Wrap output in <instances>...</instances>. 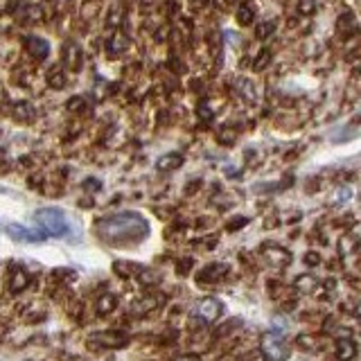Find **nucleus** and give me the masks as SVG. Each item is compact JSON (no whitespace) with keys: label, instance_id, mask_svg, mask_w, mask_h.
Here are the masks:
<instances>
[{"label":"nucleus","instance_id":"10","mask_svg":"<svg viewBox=\"0 0 361 361\" xmlns=\"http://www.w3.org/2000/svg\"><path fill=\"white\" fill-rule=\"evenodd\" d=\"M64 61L68 68H72V70H79L81 66V50L77 43H68L66 50H64Z\"/></svg>","mask_w":361,"mask_h":361},{"label":"nucleus","instance_id":"20","mask_svg":"<svg viewBox=\"0 0 361 361\" xmlns=\"http://www.w3.org/2000/svg\"><path fill=\"white\" fill-rule=\"evenodd\" d=\"M298 345H300L302 350H314V339L312 337H298Z\"/></svg>","mask_w":361,"mask_h":361},{"label":"nucleus","instance_id":"8","mask_svg":"<svg viewBox=\"0 0 361 361\" xmlns=\"http://www.w3.org/2000/svg\"><path fill=\"white\" fill-rule=\"evenodd\" d=\"M27 50H30V54L34 57V59H39V61H43L45 57H48V41H43L41 36H30L27 39Z\"/></svg>","mask_w":361,"mask_h":361},{"label":"nucleus","instance_id":"13","mask_svg":"<svg viewBox=\"0 0 361 361\" xmlns=\"http://www.w3.org/2000/svg\"><path fill=\"white\" fill-rule=\"evenodd\" d=\"M115 305H118V298L113 294H104L99 296L97 300V314H102V316H106V314H111L115 310Z\"/></svg>","mask_w":361,"mask_h":361},{"label":"nucleus","instance_id":"1","mask_svg":"<svg viewBox=\"0 0 361 361\" xmlns=\"http://www.w3.org/2000/svg\"><path fill=\"white\" fill-rule=\"evenodd\" d=\"M149 224L138 212H120L104 217L97 221V235L108 244L124 246V244H138L147 237Z\"/></svg>","mask_w":361,"mask_h":361},{"label":"nucleus","instance_id":"5","mask_svg":"<svg viewBox=\"0 0 361 361\" xmlns=\"http://www.w3.org/2000/svg\"><path fill=\"white\" fill-rule=\"evenodd\" d=\"M7 235L12 239H18V242H43V239L48 237L43 230H30L25 226H18V224H9Z\"/></svg>","mask_w":361,"mask_h":361},{"label":"nucleus","instance_id":"6","mask_svg":"<svg viewBox=\"0 0 361 361\" xmlns=\"http://www.w3.org/2000/svg\"><path fill=\"white\" fill-rule=\"evenodd\" d=\"M91 341L99 345H111V348H122L129 343V337L124 332H95L91 334Z\"/></svg>","mask_w":361,"mask_h":361},{"label":"nucleus","instance_id":"16","mask_svg":"<svg viewBox=\"0 0 361 361\" xmlns=\"http://www.w3.org/2000/svg\"><path fill=\"white\" fill-rule=\"evenodd\" d=\"M253 16H255L253 5H251V3H242V5H239V12H237V20H239V23H242V25L253 23Z\"/></svg>","mask_w":361,"mask_h":361},{"label":"nucleus","instance_id":"24","mask_svg":"<svg viewBox=\"0 0 361 361\" xmlns=\"http://www.w3.org/2000/svg\"><path fill=\"white\" fill-rule=\"evenodd\" d=\"M81 106H84V104H81V97H75V99H70V104H68V108H70V111H79Z\"/></svg>","mask_w":361,"mask_h":361},{"label":"nucleus","instance_id":"9","mask_svg":"<svg viewBox=\"0 0 361 361\" xmlns=\"http://www.w3.org/2000/svg\"><path fill=\"white\" fill-rule=\"evenodd\" d=\"M228 271L226 264H210L199 273V282H217L219 278H224Z\"/></svg>","mask_w":361,"mask_h":361},{"label":"nucleus","instance_id":"27","mask_svg":"<svg viewBox=\"0 0 361 361\" xmlns=\"http://www.w3.org/2000/svg\"><path fill=\"white\" fill-rule=\"evenodd\" d=\"M199 113H201L206 120H212V113H210V108H208L206 104H201V106H199Z\"/></svg>","mask_w":361,"mask_h":361},{"label":"nucleus","instance_id":"23","mask_svg":"<svg viewBox=\"0 0 361 361\" xmlns=\"http://www.w3.org/2000/svg\"><path fill=\"white\" fill-rule=\"evenodd\" d=\"M305 262H307V264H312V266H316L318 262H321V258H318L316 253H307V255H305Z\"/></svg>","mask_w":361,"mask_h":361},{"label":"nucleus","instance_id":"4","mask_svg":"<svg viewBox=\"0 0 361 361\" xmlns=\"http://www.w3.org/2000/svg\"><path fill=\"white\" fill-rule=\"evenodd\" d=\"M195 316H199L201 323H214L219 316H221V302L217 298H203L199 300V305L195 307Z\"/></svg>","mask_w":361,"mask_h":361},{"label":"nucleus","instance_id":"15","mask_svg":"<svg viewBox=\"0 0 361 361\" xmlns=\"http://www.w3.org/2000/svg\"><path fill=\"white\" fill-rule=\"evenodd\" d=\"M294 287L298 291H305V294H310V291H314L316 289V278L314 275H298L296 278V282H294Z\"/></svg>","mask_w":361,"mask_h":361},{"label":"nucleus","instance_id":"21","mask_svg":"<svg viewBox=\"0 0 361 361\" xmlns=\"http://www.w3.org/2000/svg\"><path fill=\"white\" fill-rule=\"evenodd\" d=\"M269 34H273V23H264L262 27H260V32H258L260 39H264V36H269Z\"/></svg>","mask_w":361,"mask_h":361},{"label":"nucleus","instance_id":"22","mask_svg":"<svg viewBox=\"0 0 361 361\" xmlns=\"http://www.w3.org/2000/svg\"><path fill=\"white\" fill-rule=\"evenodd\" d=\"M312 9H314L312 0H300V12L302 14H312Z\"/></svg>","mask_w":361,"mask_h":361},{"label":"nucleus","instance_id":"19","mask_svg":"<svg viewBox=\"0 0 361 361\" xmlns=\"http://www.w3.org/2000/svg\"><path fill=\"white\" fill-rule=\"evenodd\" d=\"M48 81L52 88H64L66 86V75L61 72V68H57V70H52L48 75Z\"/></svg>","mask_w":361,"mask_h":361},{"label":"nucleus","instance_id":"12","mask_svg":"<svg viewBox=\"0 0 361 361\" xmlns=\"http://www.w3.org/2000/svg\"><path fill=\"white\" fill-rule=\"evenodd\" d=\"M27 285H30V275L25 273L23 269H16V271H14V273H12V280H9V289H12V291H23Z\"/></svg>","mask_w":361,"mask_h":361},{"label":"nucleus","instance_id":"2","mask_svg":"<svg viewBox=\"0 0 361 361\" xmlns=\"http://www.w3.org/2000/svg\"><path fill=\"white\" fill-rule=\"evenodd\" d=\"M34 221L41 226L48 237H64L68 233V224L66 217L59 208H41L34 212Z\"/></svg>","mask_w":361,"mask_h":361},{"label":"nucleus","instance_id":"28","mask_svg":"<svg viewBox=\"0 0 361 361\" xmlns=\"http://www.w3.org/2000/svg\"><path fill=\"white\" fill-rule=\"evenodd\" d=\"M190 266H192V260H183V264H179V273H187Z\"/></svg>","mask_w":361,"mask_h":361},{"label":"nucleus","instance_id":"18","mask_svg":"<svg viewBox=\"0 0 361 361\" xmlns=\"http://www.w3.org/2000/svg\"><path fill=\"white\" fill-rule=\"evenodd\" d=\"M34 108H32V104L30 102H20L18 106H16V118L18 120H25V122H30V120L34 118Z\"/></svg>","mask_w":361,"mask_h":361},{"label":"nucleus","instance_id":"17","mask_svg":"<svg viewBox=\"0 0 361 361\" xmlns=\"http://www.w3.org/2000/svg\"><path fill=\"white\" fill-rule=\"evenodd\" d=\"M181 163H183V158L179 154H170L158 160V170H174V167H179Z\"/></svg>","mask_w":361,"mask_h":361},{"label":"nucleus","instance_id":"14","mask_svg":"<svg viewBox=\"0 0 361 361\" xmlns=\"http://www.w3.org/2000/svg\"><path fill=\"white\" fill-rule=\"evenodd\" d=\"M266 255H269L271 264H275V266H285V264L291 260V255H289V253H285L282 248H275V246H271L269 251H266Z\"/></svg>","mask_w":361,"mask_h":361},{"label":"nucleus","instance_id":"11","mask_svg":"<svg viewBox=\"0 0 361 361\" xmlns=\"http://www.w3.org/2000/svg\"><path fill=\"white\" fill-rule=\"evenodd\" d=\"M127 36H124L122 32H113L111 34V39H108V43H106V48H108V52L111 54H120L124 48H127Z\"/></svg>","mask_w":361,"mask_h":361},{"label":"nucleus","instance_id":"3","mask_svg":"<svg viewBox=\"0 0 361 361\" xmlns=\"http://www.w3.org/2000/svg\"><path fill=\"white\" fill-rule=\"evenodd\" d=\"M260 350H262L266 361H287L289 359V345L278 332H264L260 339Z\"/></svg>","mask_w":361,"mask_h":361},{"label":"nucleus","instance_id":"25","mask_svg":"<svg viewBox=\"0 0 361 361\" xmlns=\"http://www.w3.org/2000/svg\"><path fill=\"white\" fill-rule=\"evenodd\" d=\"M140 280H143V282H156V280H158V275L149 273V271H143V273H140Z\"/></svg>","mask_w":361,"mask_h":361},{"label":"nucleus","instance_id":"26","mask_svg":"<svg viewBox=\"0 0 361 361\" xmlns=\"http://www.w3.org/2000/svg\"><path fill=\"white\" fill-rule=\"evenodd\" d=\"M174 361H201V359H199V354H181Z\"/></svg>","mask_w":361,"mask_h":361},{"label":"nucleus","instance_id":"7","mask_svg":"<svg viewBox=\"0 0 361 361\" xmlns=\"http://www.w3.org/2000/svg\"><path fill=\"white\" fill-rule=\"evenodd\" d=\"M357 357V345L350 337L345 339H339L337 341V359L339 361H352Z\"/></svg>","mask_w":361,"mask_h":361}]
</instances>
